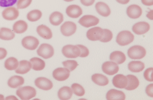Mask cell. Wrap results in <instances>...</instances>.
Segmentation results:
<instances>
[{"mask_svg":"<svg viewBox=\"0 0 153 100\" xmlns=\"http://www.w3.org/2000/svg\"><path fill=\"white\" fill-rule=\"evenodd\" d=\"M70 71L66 68H58L53 72L54 79L59 81H64L69 77Z\"/></svg>","mask_w":153,"mask_h":100,"instance_id":"cell-9","label":"cell"},{"mask_svg":"<svg viewBox=\"0 0 153 100\" xmlns=\"http://www.w3.org/2000/svg\"><path fill=\"white\" fill-rule=\"evenodd\" d=\"M127 54L132 59H140L146 54V51L142 46L134 45L130 47L127 51Z\"/></svg>","mask_w":153,"mask_h":100,"instance_id":"cell-3","label":"cell"},{"mask_svg":"<svg viewBox=\"0 0 153 100\" xmlns=\"http://www.w3.org/2000/svg\"><path fill=\"white\" fill-rule=\"evenodd\" d=\"M62 52L67 58H75L80 56L81 51L77 45H67L63 47Z\"/></svg>","mask_w":153,"mask_h":100,"instance_id":"cell-4","label":"cell"},{"mask_svg":"<svg viewBox=\"0 0 153 100\" xmlns=\"http://www.w3.org/2000/svg\"><path fill=\"white\" fill-rule=\"evenodd\" d=\"M19 11L15 7H8L4 9L2 13L3 17L7 20L12 21L18 18Z\"/></svg>","mask_w":153,"mask_h":100,"instance_id":"cell-14","label":"cell"},{"mask_svg":"<svg viewBox=\"0 0 153 100\" xmlns=\"http://www.w3.org/2000/svg\"><path fill=\"white\" fill-rule=\"evenodd\" d=\"M126 14L131 19H136L140 17L142 14V10L139 6L137 4H132L126 9Z\"/></svg>","mask_w":153,"mask_h":100,"instance_id":"cell-15","label":"cell"},{"mask_svg":"<svg viewBox=\"0 0 153 100\" xmlns=\"http://www.w3.org/2000/svg\"><path fill=\"white\" fill-rule=\"evenodd\" d=\"M91 80L94 84L100 86H105L108 84L109 81L105 75L96 73L91 76Z\"/></svg>","mask_w":153,"mask_h":100,"instance_id":"cell-26","label":"cell"},{"mask_svg":"<svg viewBox=\"0 0 153 100\" xmlns=\"http://www.w3.org/2000/svg\"><path fill=\"white\" fill-rule=\"evenodd\" d=\"M73 92L76 96L82 97L85 94V90L84 88L79 84H73L71 85Z\"/></svg>","mask_w":153,"mask_h":100,"instance_id":"cell-34","label":"cell"},{"mask_svg":"<svg viewBox=\"0 0 153 100\" xmlns=\"http://www.w3.org/2000/svg\"><path fill=\"white\" fill-rule=\"evenodd\" d=\"M49 21L52 25L57 26L63 22L64 16L62 13L59 12H54L50 15Z\"/></svg>","mask_w":153,"mask_h":100,"instance_id":"cell-27","label":"cell"},{"mask_svg":"<svg viewBox=\"0 0 153 100\" xmlns=\"http://www.w3.org/2000/svg\"><path fill=\"white\" fill-rule=\"evenodd\" d=\"M153 68L147 69L143 73V76L146 81L149 82H153Z\"/></svg>","mask_w":153,"mask_h":100,"instance_id":"cell-38","label":"cell"},{"mask_svg":"<svg viewBox=\"0 0 153 100\" xmlns=\"http://www.w3.org/2000/svg\"><path fill=\"white\" fill-rule=\"evenodd\" d=\"M64 1L67 2H71L72 1H74V0H64Z\"/></svg>","mask_w":153,"mask_h":100,"instance_id":"cell-47","label":"cell"},{"mask_svg":"<svg viewBox=\"0 0 153 100\" xmlns=\"http://www.w3.org/2000/svg\"><path fill=\"white\" fill-rule=\"evenodd\" d=\"M36 91L34 88L30 86L20 87L16 91V95L22 100H29L35 97Z\"/></svg>","mask_w":153,"mask_h":100,"instance_id":"cell-1","label":"cell"},{"mask_svg":"<svg viewBox=\"0 0 153 100\" xmlns=\"http://www.w3.org/2000/svg\"><path fill=\"white\" fill-rule=\"evenodd\" d=\"M141 2L146 6H152L153 5V0H141Z\"/></svg>","mask_w":153,"mask_h":100,"instance_id":"cell-44","label":"cell"},{"mask_svg":"<svg viewBox=\"0 0 153 100\" xmlns=\"http://www.w3.org/2000/svg\"><path fill=\"white\" fill-rule=\"evenodd\" d=\"M19 64V62L16 58L10 57L6 59L4 62V67L8 70H14L17 68Z\"/></svg>","mask_w":153,"mask_h":100,"instance_id":"cell-32","label":"cell"},{"mask_svg":"<svg viewBox=\"0 0 153 100\" xmlns=\"http://www.w3.org/2000/svg\"><path fill=\"white\" fill-rule=\"evenodd\" d=\"M4 96L2 94H0V100H4Z\"/></svg>","mask_w":153,"mask_h":100,"instance_id":"cell-46","label":"cell"},{"mask_svg":"<svg viewBox=\"0 0 153 100\" xmlns=\"http://www.w3.org/2000/svg\"><path fill=\"white\" fill-rule=\"evenodd\" d=\"M63 66L68 69L70 71H73L77 67L78 63L75 60H67L62 63Z\"/></svg>","mask_w":153,"mask_h":100,"instance_id":"cell-35","label":"cell"},{"mask_svg":"<svg viewBox=\"0 0 153 100\" xmlns=\"http://www.w3.org/2000/svg\"><path fill=\"white\" fill-rule=\"evenodd\" d=\"M32 0H18L17 6L18 9H24L30 5Z\"/></svg>","mask_w":153,"mask_h":100,"instance_id":"cell-37","label":"cell"},{"mask_svg":"<svg viewBox=\"0 0 153 100\" xmlns=\"http://www.w3.org/2000/svg\"><path fill=\"white\" fill-rule=\"evenodd\" d=\"M39 44V40L33 36H27L22 40V44L24 48L29 50L36 49Z\"/></svg>","mask_w":153,"mask_h":100,"instance_id":"cell-8","label":"cell"},{"mask_svg":"<svg viewBox=\"0 0 153 100\" xmlns=\"http://www.w3.org/2000/svg\"><path fill=\"white\" fill-rule=\"evenodd\" d=\"M77 46L79 47L81 51L79 57H85L88 56L89 54V51L87 47L81 44H78Z\"/></svg>","mask_w":153,"mask_h":100,"instance_id":"cell-40","label":"cell"},{"mask_svg":"<svg viewBox=\"0 0 153 100\" xmlns=\"http://www.w3.org/2000/svg\"><path fill=\"white\" fill-rule=\"evenodd\" d=\"M134 36L129 31H121L118 34L116 38V42L121 46H126L133 42Z\"/></svg>","mask_w":153,"mask_h":100,"instance_id":"cell-2","label":"cell"},{"mask_svg":"<svg viewBox=\"0 0 153 100\" xmlns=\"http://www.w3.org/2000/svg\"><path fill=\"white\" fill-rule=\"evenodd\" d=\"M32 68L31 63L27 60L20 61L17 69H16L15 72L18 74H25L29 72Z\"/></svg>","mask_w":153,"mask_h":100,"instance_id":"cell-21","label":"cell"},{"mask_svg":"<svg viewBox=\"0 0 153 100\" xmlns=\"http://www.w3.org/2000/svg\"><path fill=\"white\" fill-rule=\"evenodd\" d=\"M109 59L112 62L120 65L125 62L126 60V56L122 51H115L111 53L109 56Z\"/></svg>","mask_w":153,"mask_h":100,"instance_id":"cell-22","label":"cell"},{"mask_svg":"<svg viewBox=\"0 0 153 100\" xmlns=\"http://www.w3.org/2000/svg\"><path fill=\"white\" fill-rule=\"evenodd\" d=\"M28 29V24L23 20L16 22L13 26V30L16 34H21L24 33Z\"/></svg>","mask_w":153,"mask_h":100,"instance_id":"cell-30","label":"cell"},{"mask_svg":"<svg viewBox=\"0 0 153 100\" xmlns=\"http://www.w3.org/2000/svg\"><path fill=\"white\" fill-rule=\"evenodd\" d=\"M128 69L133 72H140L145 68L144 63L140 61H132L128 64Z\"/></svg>","mask_w":153,"mask_h":100,"instance_id":"cell-29","label":"cell"},{"mask_svg":"<svg viewBox=\"0 0 153 100\" xmlns=\"http://www.w3.org/2000/svg\"><path fill=\"white\" fill-rule=\"evenodd\" d=\"M149 23L146 22H137L132 27V31L137 35H142L146 34L150 30Z\"/></svg>","mask_w":153,"mask_h":100,"instance_id":"cell-13","label":"cell"},{"mask_svg":"<svg viewBox=\"0 0 153 100\" xmlns=\"http://www.w3.org/2000/svg\"><path fill=\"white\" fill-rule=\"evenodd\" d=\"M35 84L40 89L44 90H49L53 87V84L51 81L45 77H39L35 81Z\"/></svg>","mask_w":153,"mask_h":100,"instance_id":"cell-12","label":"cell"},{"mask_svg":"<svg viewBox=\"0 0 153 100\" xmlns=\"http://www.w3.org/2000/svg\"><path fill=\"white\" fill-rule=\"evenodd\" d=\"M72 95V90L68 87L65 86L61 88L58 92V98L61 100L70 99Z\"/></svg>","mask_w":153,"mask_h":100,"instance_id":"cell-25","label":"cell"},{"mask_svg":"<svg viewBox=\"0 0 153 100\" xmlns=\"http://www.w3.org/2000/svg\"><path fill=\"white\" fill-rule=\"evenodd\" d=\"M117 2L122 4H126L130 2V0H116Z\"/></svg>","mask_w":153,"mask_h":100,"instance_id":"cell-45","label":"cell"},{"mask_svg":"<svg viewBox=\"0 0 153 100\" xmlns=\"http://www.w3.org/2000/svg\"><path fill=\"white\" fill-rule=\"evenodd\" d=\"M106 99L108 100H124L126 95L123 91L112 89L108 91Z\"/></svg>","mask_w":153,"mask_h":100,"instance_id":"cell-18","label":"cell"},{"mask_svg":"<svg viewBox=\"0 0 153 100\" xmlns=\"http://www.w3.org/2000/svg\"><path fill=\"white\" fill-rule=\"evenodd\" d=\"M7 55L6 50L4 48H0V60H2L6 57Z\"/></svg>","mask_w":153,"mask_h":100,"instance_id":"cell-43","label":"cell"},{"mask_svg":"<svg viewBox=\"0 0 153 100\" xmlns=\"http://www.w3.org/2000/svg\"><path fill=\"white\" fill-rule=\"evenodd\" d=\"M66 13L70 17L76 19L79 17L82 14L83 12L80 6L76 4H72L67 7Z\"/></svg>","mask_w":153,"mask_h":100,"instance_id":"cell-16","label":"cell"},{"mask_svg":"<svg viewBox=\"0 0 153 100\" xmlns=\"http://www.w3.org/2000/svg\"><path fill=\"white\" fill-rule=\"evenodd\" d=\"M102 70L107 75H112L117 74L119 70V67L117 63L112 61H108L102 64Z\"/></svg>","mask_w":153,"mask_h":100,"instance_id":"cell-11","label":"cell"},{"mask_svg":"<svg viewBox=\"0 0 153 100\" xmlns=\"http://www.w3.org/2000/svg\"><path fill=\"white\" fill-rule=\"evenodd\" d=\"M15 34L11 29L1 28L0 30V39L3 40H10L14 38Z\"/></svg>","mask_w":153,"mask_h":100,"instance_id":"cell-31","label":"cell"},{"mask_svg":"<svg viewBox=\"0 0 153 100\" xmlns=\"http://www.w3.org/2000/svg\"><path fill=\"white\" fill-rule=\"evenodd\" d=\"M112 84L115 87L119 89H124L127 84V78L123 74L115 75L112 80Z\"/></svg>","mask_w":153,"mask_h":100,"instance_id":"cell-17","label":"cell"},{"mask_svg":"<svg viewBox=\"0 0 153 100\" xmlns=\"http://www.w3.org/2000/svg\"><path fill=\"white\" fill-rule=\"evenodd\" d=\"M103 30L104 32L103 35L100 41L103 43H107L111 41L113 38L112 32L108 29H105Z\"/></svg>","mask_w":153,"mask_h":100,"instance_id":"cell-36","label":"cell"},{"mask_svg":"<svg viewBox=\"0 0 153 100\" xmlns=\"http://www.w3.org/2000/svg\"><path fill=\"white\" fill-rule=\"evenodd\" d=\"M126 77L127 78V84L126 87L125 88L126 90H133L138 87L139 85L140 82L136 76L128 75Z\"/></svg>","mask_w":153,"mask_h":100,"instance_id":"cell-24","label":"cell"},{"mask_svg":"<svg viewBox=\"0 0 153 100\" xmlns=\"http://www.w3.org/2000/svg\"><path fill=\"white\" fill-rule=\"evenodd\" d=\"M42 16V13L39 10H34L30 11L27 15L28 20L32 22L37 21Z\"/></svg>","mask_w":153,"mask_h":100,"instance_id":"cell-33","label":"cell"},{"mask_svg":"<svg viewBox=\"0 0 153 100\" xmlns=\"http://www.w3.org/2000/svg\"><path fill=\"white\" fill-rule=\"evenodd\" d=\"M36 31L39 36L45 39H51L53 37L51 30L44 25H39L37 27Z\"/></svg>","mask_w":153,"mask_h":100,"instance_id":"cell-20","label":"cell"},{"mask_svg":"<svg viewBox=\"0 0 153 100\" xmlns=\"http://www.w3.org/2000/svg\"><path fill=\"white\" fill-rule=\"evenodd\" d=\"M25 80L22 76L14 75L8 80L7 85L12 88H16L21 86L24 84Z\"/></svg>","mask_w":153,"mask_h":100,"instance_id":"cell-23","label":"cell"},{"mask_svg":"<svg viewBox=\"0 0 153 100\" xmlns=\"http://www.w3.org/2000/svg\"><path fill=\"white\" fill-rule=\"evenodd\" d=\"M76 24L71 21L66 22L60 27L61 34L66 37L72 35L76 32Z\"/></svg>","mask_w":153,"mask_h":100,"instance_id":"cell-10","label":"cell"},{"mask_svg":"<svg viewBox=\"0 0 153 100\" xmlns=\"http://www.w3.org/2000/svg\"><path fill=\"white\" fill-rule=\"evenodd\" d=\"M95 9L97 13L103 17L108 16L111 13V10L108 5L103 2H99L95 4Z\"/></svg>","mask_w":153,"mask_h":100,"instance_id":"cell-19","label":"cell"},{"mask_svg":"<svg viewBox=\"0 0 153 100\" xmlns=\"http://www.w3.org/2000/svg\"><path fill=\"white\" fill-rule=\"evenodd\" d=\"M103 30L100 27H94L89 29L86 33L87 37L91 41L100 40L103 35Z\"/></svg>","mask_w":153,"mask_h":100,"instance_id":"cell-7","label":"cell"},{"mask_svg":"<svg viewBox=\"0 0 153 100\" xmlns=\"http://www.w3.org/2000/svg\"><path fill=\"white\" fill-rule=\"evenodd\" d=\"M32 65V68L35 71H41L45 67L46 64L42 59L39 57H34L30 60Z\"/></svg>","mask_w":153,"mask_h":100,"instance_id":"cell-28","label":"cell"},{"mask_svg":"<svg viewBox=\"0 0 153 100\" xmlns=\"http://www.w3.org/2000/svg\"><path fill=\"white\" fill-rule=\"evenodd\" d=\"M54 51L53 47L48 44H42L37 50V53L39 56L44 59H48L53 56Z\"/></svg>","mask_w":153,"mask_h":100,"instance_id":"cell-5","label":"cell"},{"mask_svg":"<svg viewBox=\"0 0 153 100\" xmlns=\"http://www.w3.org/2000/svg\"><path fill=\"white\" fill-rule=\"evenodd\" d=\"M153 84H150L147 86L146 88V93L149 97H153Z\"/></svg>","mask_w":153,"mask_h":100,"instance_id":"cell-41","label":"cell"},{"mask_svg":"<svg viewBox=\"0 0 153 100\" xmlns=\"http://www.w3.org/2000/svg\"><path fill=\"white\" fill-rule=\"evenodd\" d=\"M100 19L92 15H85L78 21V23L85 28L98 25Z\"/></svg>","mask_w":153,"mask_h":100,"instance_id":"cell-6","label":"cell"},{"mask_svg":"<svg viewBox=\"0 0 153 100\" xmlns=\"http://www.w3.org/2000/svg\"><path fill=\"white\" fill-rule=\"evenodd\" d=\"M17 0H0V7H9L14 5Z\"/></svg>","mask_w":153,"mask_h":100,"instance_id":"cell-39","label":"cell"},{"mask_svg":"<svg viewBox=\"0 0 153 100\" xmlns=\"http://www.w3.org/2000/svg\"><path fill=\"white\" fill-rule=\"evenodd\" d=\"M81 3L85 6H90L94 3L95 0H80Z\"/></svg>","mask_w":153,"mask_h":100,"instance_id":"cell-42","label":"cell"}]
</instances>
